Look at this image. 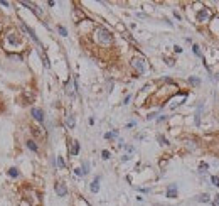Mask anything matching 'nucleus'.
Returning a JSON list of instances; mask_svg holds the SVG:
<instances>
[{
  "instance_id": "nucleus-1",
  "label": "nucleus",
  "mask_w": 219,
  "mask_h": 206,
  "mask_svg": "<svg viewBox=\"0 0 219 206\" xmlns=\"http://www.w3.org/2000/svg\"><path fill=\"white\" fill-rule=\"evenodd\" d=\"M96 39H98V42H101V44H110L113 37H111V32L106 31L105 27H100L98 31H96Z\"/></svg>"
},
{
  "instance_id": "nucleus-2",
  "label": "nucleus",
  "mask_w": 219,
  "mask_h": 206,
  "mask_svg": "<svg viewBox=\"0 0 219 206\" xmlns=\"http://www.w3.org/2000/svg\"><path fill=\"white\" fill-rule=\"evenodd\" d=\"M131 66L138 71V73H145V61L142 59V57H135V59H131Z\"/></svg>"
},
{
  "instance_id": "nucleus-3",
  "label": "nucleus",
  "mask_w": 219,
  "mask_h": 206,
  "mask_svg": "<svg viewBox=\"0 0 219 206\" xmlns=\"http://www.w3.org/2000/svg\"><path fill=\"white\" fill-rule=\"evenodd\" d=\"M20 27H22V29H24V31H25V32H27V34H29L31 37H32V39H34V41H36V42H37V46H40V41L37 39L36 32H34V31H32V29H31V27H29V25H27L25 22H20Z\"/></svg>"
},
{
  "instance_id": "nucleus-4",
  "label": "nucleus",
  "mask_w": 219,
  "mask_h": 206,
  "mask_svg": "<svg viewBox=\"0 0 219 206\" xmlns=\"http://www.w3.org/2000/svg\"><path fill=\"white\" fill-rule=\"evenodd\" d=\"M31 113H32V117L36 118L39 123H42V122H44V112H42L40 108H36V107H34V108L31 110Z\"/></svg>"
},
{
  "instance_id": "nucleus-5",
  "label": "nucleus",
  "mask_w": 219,
  "mask_h": 206,
  "mask_svg": "<svg viewBox=\"0 0 219 206\" xmlns=\"http://www.w3.org/2000/svg\"><path fill=\"white\" fill-rule=\"evenodd\" d=\"M54 189H56V194H57V196H61V198L68 194V187L64 186L62 183H57V184L54 186Z\"/></svg>"
},
{
  "instance_id": "nucleus-6",
  "label": "nucleus",
  "mask_w": 219,
  "mask_h": 206,
  "mask_svg": "<svg viewBox=\"0 0 219 206\" xmlns=\"http://www.w3.org/2000/svg\"><path fill=\"white\" fill-rule=\"evenodd\" d=\"M20 3H22L24 7H29V9H31V10H32V12L37 15V17H40V15H42V12L39 10V7H37L36 3H29V2H20Z\"/></svg>"
},
{
  "instance_id": "nucleus-7",
  "label": "nucleus",
  "mask_w": 219,
  "mask_h": 206,
  "mask_svg": "<svg viewBox=\"0 0 219 206\" xmlns=\"http://www.w3.org/2000/svg\"><path fill=\"white\" fill-rule=\"evenodd\" d=\"M177 196V184H170L167 187V198H175Z\"/></svg>"
},
{
  "instance_id": "nucleus-8",
  "label": "nucleus",
  "mask_w": 219,
  "mask_h": 206,
  "mask_svg": "<svg viewBox=\"0 0 219 206\" xmlns=\"http://www.w3.org/2000/svg\"><path fill=\"white\" fill-rule=\"evenodd\" d=\"M207 19H209V12H207L206 9L199 10V14H197V20H199V22H206Z\"/></svg>"
},
{
  "instance_id": "nucleus-9",
  "label": "nucleus",
  "mask_w": 219,
  "mask_h": 206,
  "mask_svg": "<svg viewBox=\"0 0 219 206\" xmlns=\"http://www.w3.org/2000/svg\"><path fill=\"white\" fill-rule=\"evenodd\" d=\"M90 189H91V193H98V191H100V176H98V177H94V181L91 183Z\"/></svg>"
},
{
  "instance_id": "nucleus-10",
  "label": "nucleus",
  "mask_w": 219,
  "mask_h": 206,
  "mask_svg": "<svg viewBox=\"0 0 219 206\" xmlns=\"http://www.w3.org/2000/svg\"><path fill=\"white\" fill-rule=\"evenodd\" d=\"M66 123H68V127H69V129H73L74 125H76V120H74L73 115H68V118H66Z\"/></svg>"
},
{
  "instance_id": "nucleus-11",
  "label": "nucleus",
  "mask_w": 219,
  "mask_h": 206,
  "mask_svg": "<svg viewBox=\"0 0 219 206\" xmlns=\"http://www.w3.org/2000/svg\"><path fill=\"white\" fill-rule=\"evenodd\" d=\"M7 39H9V42H10L12 46H17V44H19V39L15 37V34H9V37H7Z\"/></svg>"
},
{
  "instance_id": "nucleus-12",
  "label": "nucleus",
  "mask_w": 219,
  "mask_h": 206,
  "mask_svg": "<svg viewBox=\"0 0 219 206\" xmlns=\"http://www.w3.org/2000/svg\"><path fill=\"white\" fill-rule=\"evenodd\" d=\"M197 201H201V203H209V194H199V196H197Z\"/></svg>"
},
{
  "instance_id": "nucleus-13",
  "label": "nucleus",
  "mask_w": 219,
  "mask_h": 206,
  "mask_svg": "<svg viewBox=\"0 0 219 206\" xmlns=\"http://www.w3.org/2000/svg\"><path fill=\"white\" fill-rule=\"evenodd\" d=\"M78 152H79V144H78V142H73V145H71V154L76 155Z\"/></svg>"
},
{
  "instance_id": "nucleus-14",
  "label": "nucleus",
  "mask_w": 219,
  "mask_h": 206,
  "mask_svg": "<svg viewBox=\"0 0 219 206\" xmlns=\"http://www.w3.org/2000/svg\"><path fill=\"white\" fill-rule=\"evenodd\" d=\"M201 110H202V103L199 105V108H197V113H196V125H199V122H201Z\"/></svg>"
},
{
  "instance_id": "nucleus-15",
  "label": "nucleus",
  "mask_w": 219,
  "mask_h": 206,
  "mask_svg": "<svg viewBox=\"0 0 219 206\" xmlns=\"http://www.w3.org/2000/svg\"><path fill=\"white\" fill-rule=\"evenodd\" d=\"M9 176H10V177H19V171L15 167H10L9 169Z\"/></svg>"
},
{
  "instance_id": "nucleus-16",
  "label": "nucleus",
  "mask_w": 219,
  "mask_h": 206,
  "mask_svg": "<svg viewBox=\"0 0 219 206\" xmlns=\"http://www.w3.org/2000/svg\"><path fill=\"white\" fill-rule=\"evenodd\" d=\"M27 147H29L31 150H34V152H37V145H36L34 140H27Z\"/></svg>"
},
{
  "instance_id": "nucleus-17",
  "label": "nucleus",
  "mask_w": 219,
  "mask_h": 206,
  "mask_svg": "<svg viewBox=\"0 0 219 206\" xmlns=\"http://www.w3.org/2000/svg\"><path fill=\"white\" fill-rule=\"evenodd\" d=\"M116 135H118V130H113V132L105 133V139H113V137H116Z\"/></svg>"
},
{
  "instance_id": "nucleus-18",
  "label": "nucleus",
  "mask_w": 219,
  "mask_h": 206,
  "mask_svg": "<svg viewBox=\"0 0 219 206\" xmlns=\"http://www.w3.org/2000/svg\"><path fill=\"white\" fill-rule=\"evenodd\" d=\"M157 140H159L162 145H167V144H169V142H167V139H165L164 135H157Z\"/></svg>"
},
{
  "instance_id": "nucleus-19",
  "label": "nucleus",
  "mask_w": 219,
  "mask_h": 206,
  "mask_svg": "<svg viewBox=\"0 0 219 206\" xmlns=\"http://www.w3.org/2000/svg\"><path fill=\"white\" fill-rule=\"evenodd\" d=\"M90 172V162H83V174Z\"/></svg>"
},
{
  "instance_id": "nucleus-20",
  "label": "nucleus",
  "mask_w": 219,
  "mask_h": 206,
  "mask_svg": "<svg viewBox=\"0 0 219 206\" xmlns=\"http://www.w3.org/2000/svg\"><path fill=\"white\" fill-rule=\"evenodd\" d=\"M57 31H59V34H61V36H68V31H66L62 25H57Z\"/></svg>"
},
{
  "instance_id": "nucleus-21",
  "label": "nucleus",
  "mask_w": 219,
  "mask_h": 206,
  "mask_svg": "<svg viewBox=\"0 0 219 206\" xmlns=\"http://www.w3.org/2000/svg\"><path fill=\"white\" fill-rule=\"evenodd\" d=\"M211 183H212L216 187H219V177L218 176H212V177H211Z\"/></svg>"
},
{
  "instance_id": "nucleus-22",
  "label": "nucleus",
  "mask_w": 219,
  "mask_h": 206,
  "mask_svg": "<svg viewBox=\"0 0 219 206\" xmlns=\"http://www.w3.org/2000/svg\"><path fill=\"white\" fill-rule=\"evenodd\" d=\"M192 51H194V54H196V56H201V49H199V46H197V44H194Z\"/></svg>"
},
{
  "instance_id": "nucleus-23",
  "label": "nucleus",
  "mask_w": 219,
  "mask_h": 206,
  "mask_svg": "<svg viewBox=\"0 0 219 206\" xmlns=\"http://www.w3.org/2000/svg\"><path fill=\"white\" fill-rule=\"evenodd\" d=\"M189 83H190V85H194V86H197V85H199L201 81H199L197 78H189Z\"/></svg>"
},
{
  "instance_id": "nucleus-24",
  "label": "nucleus",
  "mask_w": 219,
  "mask_h": 206,
  "mask_svg": "<svg viewBox=\"0 0 219 206\" xmlns=\"http://www.w3.org/2000/svg\"><path fill=\"white\" fill-rule=\"evenodd\" d=\"M57 166H59V167H66V164H64L62 157H57Z\"/></svg>"
},
{
  "instance_id": "nucleus-25",
  "label": "nucleus",
  "mask_w": 219,
  "mask_h": 206,
  "mask_svg": "<svg viewBox=\"0 0 219 206\" xmlns=\"http://www.w3.org/2000/svg\"><path fill=\"white\" fill-rule=\"evenodd\" d=\"M212 206H219V196H212Z\"/></svg>"
},
{
  "instance_id": "nucleus-26",
  "label": "nucleus",
  "mask_w": 219,
  "mask_h": 206,
  "mask_svg": "<svg viewBox=\"0 0 219 206\" xmlns=\"http://www.w3.org/2000/svg\"><path fill=\"white\" fill-rule=\"evenodd\" d=\"M74 174H76V176H79V177H81V176H84V174H83V169H74Z\"/></svg>"
},
{
  "instance_id": "nucleus-27",
  "label": "nucleus",
  "mask_w": 219,
  "mask_h": 206,
  "mask_svg": "<svg viewBox=\"0 0 219 206\" xmlns=\"http://www.w3.org/2000/svg\"><path fill=\"white\" fill-rule=\"evenodd\" d=\"M101 155H103V159H110V152H108V150H103V152H101Z\"/></svg>"
},
{
  "instance_id": "nucleus-28",
  "label": "nucleus",
  "mask_w": 219,
  "mask_h": 206,
  "mask_svg": "<svg viewBox=\"0 0 219 206\" xmlns=\"http://www.w3.org/2000/svg\"><path fill=\"white\" fill-rule=\"evenodd\" d=\"M206 169H207V164H201V171L199 172H206Z\"/></svg>"
}]
</instances>
